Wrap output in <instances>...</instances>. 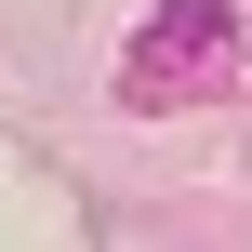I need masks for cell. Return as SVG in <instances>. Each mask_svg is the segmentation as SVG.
I'll use <instances>...</instances> for the list:
<instances>
[{"label": "cell", "instance_id": "1", "mask_svg": "<svg viewBox=\"0 0 252 252\" xmlns=\"http://www.w3.org/2000/svg\"><path fill=\"white\" fill-rule=\"evenodd\" d=\"M199 53H239L226 0H186V13H159V27L133 40V93H159V80H199Z\"/></svg>", "mask_w": 252, "mask_h": 252}]
</instances>
